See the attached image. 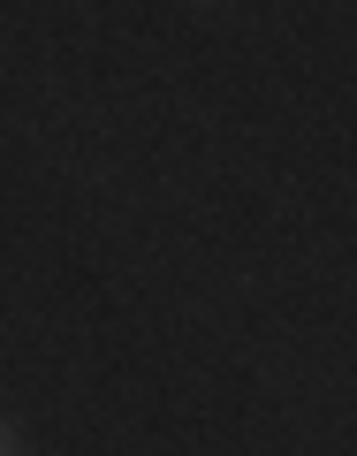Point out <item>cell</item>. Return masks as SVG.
Returning a JSON list of instances; mask_svg holds the SVG:
<instances>
[{"label":"cell","instance_id":"cell-1","mask_svg":"<svg viewBox=\"0 0 357 456\" xmlns=\"http://www.w3.org/2000/svg\"><path fill=\"white\" fill-rule=\"evenodd\" d=\"M0 456H23V449H16V426H0Z\"/></svg>","mask_w":357,"mask_h":456}]
</instances>
